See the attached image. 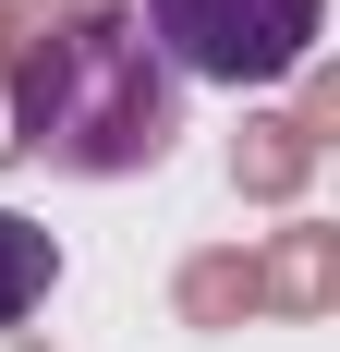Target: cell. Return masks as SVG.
<instances>
[{
	"instance_id": "cell-3",
	"label": "cell",
	"mask_w": 340,
	"mask_h": 352,
	"mask_svg": "<svg viewBox=\"0 0 340 352\" xmlns=\"http://www.w3.org/2000/svg\"><path fill=\"white\" fill-rule=\"evenodd\" d=\"M49 292H61V243H49L25 207H0V328H25Z\"/></svg>"
},
{
	"instance_id": "cell-1",
	"label": "cell",
	"mask_w": 340,
	"mask_h": 352,
	"mask_svg": "<svg viewBox=\"0 0 340 352\" xmlns=\"http://www.w3.org/2000/svg\"><path fill=\"white\" fill-rule=\"evenodd\" d=\"M12 146L49 158L73 182H122V170H158L182 146V85L170 61L146 49V25L122 0H85L12 61Z\"/></svg>"
},
{
	"instance_id": "cell-2",
	"label": "cell",
	"mask_w": 340,
	"mask_h": 352,
	"mask_svg": "<svg viewBox=\"0 0 340 352\" xmlns=\"http://www.w3.org/2000/svg\"><path fill=\"white\" fill-rule=\"evenodd\" d=\"M146 49L170 61V85H292L316 61V36H328V0H146L134 12Z\"/></svg>"
}]
</instances>
